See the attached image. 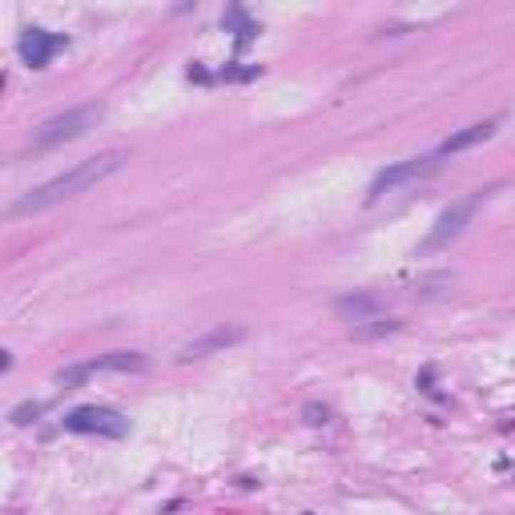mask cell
Listing matches in <instances>:
<instances>
[{
	"label": "cell",
	"mask_w": 515,
	"mask_h": 515,
	"mask_svg": "<svg viewBox=\"0 0 515 515\" xmlns=\"http://www.w3.org/2000/svg\"><path fill=\"white\" fill-rule=\"evenodd\" d=\"M125 161H129L125 149H105V153H97V157H85V161H77L73 169H65V173H56V178L33 185L29 193H21V198L9 205V213L12 218H24V213L53 210V205L68 202V198H77V193L93 190V185H101V181L113 178Z\"/></svg>",
	"instance_id": "cell-1"
},
{
	"label": "cell",
	"mask_w": 515,
	"mask_h": 515,
	"mask_svg": "<svg viewBox=\"0 0 515 515\" xmlns=\"http://www.w3.org/2000/svg\"><path fill=\"white\" fill-rule=\"evenodd\" d=\"M495 190H499V185H487V190H471V193H463L459 202H451L447 210L435 218V225L427 230V238L419 242V254H435V250L451 246V242H455V238L467 230V222L475 218V210H479V205L487 202Z\"/></svg>",
	"instance_id": "cell-2"
},
{
	"label": "cell",
	"mask_w": 515,
	"mask_h": 515,
	"mask_svg": "<svg viewBox=\"0 0 515 515\" xmlns=\"http://www.w3.org/2000/svg\"><path fill=\"white\" fill-rule=\"evenodd\" d=\"M105 121V105H77V109L68 113H56V117H49L41 129H36L33 137V153H45V149H56L65 146V141H77V137H85L89 129H97V125Z\"/></svg>",
	"instance_id": "cell-3"
},
{
	"label": "cell",
	"mask_w": 515,
	"mask_h": 515,
	"mask_svg": "<svg viewBox=\"0 0 515 515\" xmlns=\"http://www.w3.org/2000/svg\"><path fill=\"white\" fill-rule=\"evenodd\" d=\"M439 165H443V157L431 149V153H423V157H407V161H394V165L379 169V173H374V181H370V190H367V202L374 205V202H382L391 190H399V185H411V181L431 178Z\"/></svg>",
	"instance_id": "cell-4"
},
{
	"label": "cell",
	"mask_w": 515,
	"mask_h": 515,
	"mask_svg": "<svg viewBox=\"0 0 515 515\" xmlns=\"http://www.w3.org/2000/svg\"><path fill=\"white\" fill-rule=\"evenodd\" d=\"M61 423H65V431H73V435H105V439L129 435V419H125L121 411H113V407H77V411H68Z\"/></svg>",
	"instance_id": "cell-5"
},
{
	"label": "cell",
	"mask_w": 515,
	"mask_h": 515,
	"mask_svg": "<svg viewBox=\"0 0 515 515\" xmlns=\"http://www.w3.org/2000/svg\"><path fill=\"white\" fill-rule=\"evenodd\" d=\"M146 367V355H137V350H113V355H101V359H89V362H77V367H65L56 374V387H81L85 379L93 374H101V370H141Z\"/></svg>",
	"instance_id": "cell-6"
},
{
	"label": "cell",
	"mask_w": 515,
	"mask_h": 515,
	"mask_svg": "<svg viewBox=\"0 0 515 515\" xmlns=\"http://www.w3.org/2000/svg\"><path fill=\"white\" fill-rule=\"evenodd\" d=\"M68 45V36L61 33H49V29H24L21 41H16V53H21V61L29 68H45L49 61H53V53H61V49Z\"/></svg>",
	"instance_id": "cell-7"
},
{
	"label": "cell",
	"mask_w": 515,
	"mask_h": 515,
	"mask_svg": "<svg viewBox=\"0 0 515 515\" xmlns=\"http://www.w3.org/2000/svg\"><path fill=\"white\" fill-rule=\"evenodd\" d=\"M242 338H246V330H242V326H213V330H205L202 338H193V342H185V347L178 350V362H193V359L222 355V350L238 347Z\"/></svg>",
	"instance_id": "cell-8"
},
{
	"label": "cell",
	"mask_w": 515,
	"mask_h": 515,
	"mask_svg": "<svg viewBox=\"0 0 515 515\" xmlns=\"http://www.w3.org/2000/svg\"><path fill=\"white\" fill-rule=\"evenodd\" d=\"M495 129H499V117H487V121H475V125H467V129H459V133H451L443 146L435 149L443 161L447 157H455V153H463V149H475V146H483V141H491L495 137Z\"/></svg>",
	"instance_id": "cell-9"
},
{
	"label": "cell",
	"mask_w": 515,
	"mask_h": 515,
	"mask_svg": "<svg viewBox=\"0 0 515 515\" xmlns=\"http://www.w3.org/2000/svg\"><path fill=\"white\" fill-rule=\"evenodd\" d=\"M335 310L347 318V322L362 326V322H374V318H382V298L370 290H359V294H342L335 302Z\"/></svg>",
	"instance_id": "cell-10"
},
{
	"label": "cell",
	"mask_w": 515,
	"mask_h": 515,
	"mask_svg": "<svg viewBox=\"0 0 515 515\" xmlns=\"http://www.w3.org/2000/svg\"><path fill=\"white\" fill-rule=\"evenodd\" d=\"M222 24H225V33H234V36H238V49L250 45V41L258 36V24L250 21L246 9H238V4H230V9L222 12Z\"/></svg>",
	"instance_id": "cell-11"
},
{
	"label": "cell",
	"mask_w": 515,
	"mask_h": 515,
	"mask_svg": "<svg viewBox=\"0 0 515 515\" xmlns=\"http://www.w3.org/2000/svg\"><path fill=\"white\" fill-rule=\"evenodd\" d=\"M455 282V274H447V270H439V274H427V278L414 282V294H423V298H431V294H439V286H451Z\"/></svg>",
	"instance_id": "cell-12"
},
{
	"label": "cell",
	"mask_w": 515,
	"mask_h": 515,
	"mask_svg": "<svg viewBox=\"0 0 515 515\" xmlns=\"http://www.w3.org/2000/svg\"><path fill=\"white\" fill-rule=\"evenodd\" d=\"M394 330H399V322H394V318H374V322L355 326V338H379V335H394Z\"/></svg>",
	"instance_id": "cell-13"
},
{
	"label": "cell",
	"mask_w": 515,
	"mask_h": 515,
	"mask_svg": "<svg viewBox=\"0 0 515 515\" xmlns=\"http://www.w3.org/2000/svg\"><path fill=\"white\" fill-rule=\"evenodd\" d=\"M41 411H45V407H41V403H33V399H29V403L12 407L9 423H12V427H29V423H36V414H41Z\"/></svg>",
	"instance_id": "cell-14"
},
{
	"label": "cell",
	"mask_w": 515,
	"mask_h": 515,
	"mask_svg": "<svg viewBox=\"0 0 515 515\" xmlns=\"http://www.w3.org/2000/svg\"><path fill=\"white\" fill-rule=\"evenodd\" d=\"M302 414H306V423H330V411H326V407H318V403H306L302 407Z\"/></svg>",
	"instance_id": "cell-15"
},
{
	"label": "cell",
	"mask_w": 515,
	"mask_h": 515,
	"mask_svg": "<svg viewBox=\"0 0 515 515\" xmlns=\"http://www.w3.org/2000/svg\"><path fill=\"white\" fill-rule=\"evenodd\" d=\"M190 81H210V73H205V68L193 61V65H190Z\"/></svg>",
	"instance_id": "cell-16"
},
{
	"label": "cell",
	"mask_w": 515,
	"mask_h": 515,
	"mask_svg": "<svg viewBox=\"0 0 515 515\" xmlns=\"http://www.w3.org/2000/svg\"><path fill=\"white\" fill-rule=\"evenodd\" d=\"M0 370H12V350H0Z\"/></svg>",
	"instance_id": "cell-17"
},
{
	"label": "cell",
	"mask_w": 515,
	"mask_h": 515,
	"mask_svg": "<svg viewBox=\"0 0 515 515\" xmlns=\"http://www.w3.org/2000/svg\"><path fill=\"white\" fill-rule=\"evenodd\" d=\"M306 515H310V511H306Z\"/></svg>",
	"instance_id": "cell-18"
}]
</instances>
